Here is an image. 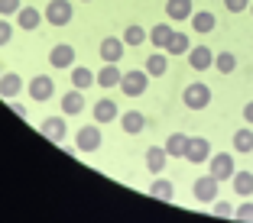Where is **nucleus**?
<instances>
[{
	"mask_svg": "<svg viewBox=\"0 0 253 223\" xmlns=\"http://www.w3.org/2000/svg\"><path fill=\"white\" fill-rule=\"evenodd\" d=\"M244 120H247V123H253V100H250V104H244Z\"/></svg>",
	"mask_w": 253,
	"mask_h": 223,
	"instance_id": "nucleus-38",
	"label": "nucleus"
},
{
	"mask_svg": "<svg viewBox=\"0 0 253 223\" xmlns=\"http://www.w3.org/2000/svg\"><path fill=\"white\" fill-rule=\"evenodd\" d=\"M146 42V30H143V26H136V23H130V26H126L124 30V45H143Z\"/></svg>",
	"mask_w": 253,
	"mask_h": 223,
	"instance_id": "nucleus-30",
	"label": "nucleus"
},
{
	"mask_svg": "<svg viewBox=\"0 0 253 223\" xmlns=\"http://www.w3.org/2000/svg\"><path fill=\"white\" fill-rule=\"evenodd\" d=\"M49 65H52V68H72L75 65V45H68V42L52 45V52H49Z\"/></svg>",
	"mask_w": 253,
	"mask_h": 223,
	"instance_id": "nucleus-15",
	"label": "nucleus"
},
{
	"mask_svg": "<svg viewBox=\"0 0 253 223\" xmlns=\"http://www.w3.org/2000/svg\"><path fill=\"white\" fill-rule=\"evenodd\" d=\"M224 10H231V13H244V10H250V0H224Z\"/></svg>",
	"mask_w": 253,
	"mask_h": 223,
	"instance_id": "nucleus-36",
	"label": "nucleus"
},
{
	"mask_svg": "<svg viewBox=\"0 0 253 223\" xmlns=\"http://www.w3.org/2000/svg\"><path fill=\"white\" fill-rule=\"evenodd\" d=\"M124 39H117V36H104L101 39V45H97V52H101V62H120L124 59Z\"/></svg>",
	"mask_w": 253,
	"mask_h": 223,
	"instance_id": "nucleus-13",
	"label": "nucleus"
},
{
	"mask_svg": "<svg viewBox=\"0 0 253 223\" xmlns=\"http://www.w3.org/2000/svg\"><path fill=\"white\" fill-rule=\"evenodd\" d=\"M82 3H88V0H82Z\"/></svg>",
	"mask_w": 253,
	"mask_h": 223,
	"instance_id": "nucleus-40",
	"label": "nucleus"
},
{
	"mask_svg": "<svg viewBox=\"0 0 253 223\" xmlns=\"http://www.w3.org/2000/svg\"><path fill=\"white\" fill-rule=\"evenodd\" d=\"M10 39H13V23L7 16H0V45H7Z\"/></svg>",
	"mask_w": 253,
	"mask_h": 223,
	"instance_id": "nucleus-32",
	"label": "nucleus"
},
{
	"mask_svg": "<svg viewBox=\"0 0 253 223\" xmlns=\"http://www.w3.org/2000/svg\"><path fill=\"white\" fill-rule=\"evenodd\" d=\"M214 68L221 74H231L234 68H237V55L234 52H214Z\"/></svg>",
	"mask_w": 253,
	"mask_h": 223,
	"instance_id": "nucleus-31",
	"label": "nucleus"
},
{
	"mask_svg": "<svg viewBox=\"0 0 253 223\" xmlns=\"http://www.w3.org/2000/svg\"><path fill=\"white\" fill-rule=\"evenodd\" d=\"M217 191H221V181H217L214 175H201V178H195V185H192L195 201H201V204L217 201Z\"/></svg>",
	"mask_w": 253,
	"mask_h": 223,
	"instance_id": "nucleus-5",
	"label": "nucleus"
},
{
	"mask_svg": "<svg viewBox=\"0 0 253 223\" xmlns=\"http://www.w3.org/2000/svg\"><path fill=\"white\" fill-rule=\"evenodd\" d=\"M143 71L149 74V78H163L166 71H169V55L163 52V49H156V52L146 59V65H143Z\"/></svg>",
	"mask_w": 253,
	"mask_h": 223,
	"instance_id": "nucleus-19",
	"label": "nucleus"
},
{
	"mask_svg": "<svg viewBox=\"0 0 253 223\" xmlns=\"http://www.w3.org/2000/svg\"><path fill=\"white\" fill-rule=\"evenodd\" d=\"M166 162H169V156H166L163 146H149L146 149V168L153 171V175H163V171H166Z\"/></svg>",
	"mask_w": 253,
	"mask_h": 223,
	"instance_id": "nucleus-22",
	"label": "nucleus"
},
{
	"mask_svg": "<svg viewBox=\"0 0 253 223\" xmlns=\"http://www.w3.org/2000/svg\"><path fill=\"white\" fill-rule=\"evenodd\" d=\"M185 146H188V136L185 133H172L169 139H166V156L169 159H185Z\"/></svg>",
	"mask_w": 253,
	"mask_h": 223,
	"instance_id": "nucleus-25",
	"label": "nucleus"
},
{
	"mask_svg": "<svg viewBox=\"0 0 253 223\" xmlns=\"http://www.w3.org/2000/svg\"><path fill=\"white\" fill-rule=\"evenodd\" d=\"M75 149L78 152H97L101 149V127L97 123H88L75 133Z\"/></svg>",
	"mask_w": 253,
	"mask_h": 223,
	"instance_id": "nucleus-7",
	"label": "nucleus"
},
{
	"mask_svg": "<svg viewBox=\"0 0 253 223\" xmlns=\"http://www.w3.org/2000/svg\"><path fill=\"white\" fill-rule=\"evenodd\" d=\"M117 88L124 91L126 97H143V94H146V88H149V74L143 71V68L124 71V74H120V84H117Z\"/></svg>",
	"mask_w": 253,
	"mask_h": 223,
	"instance_id": "nucleus-1",
	"label": "nucleus"
},
{
	"mask_svg": "<svg viewBox=\"0 0 253 223\" xmlns=\"http://www.w3.org/2000/svg\"><path fill=\"white\" fill-rule=\"evenodd\" d=\"M120 117V110H117V104H114L111 97H101L94 104V123L97 127H104V123H114V120Z\"/></svg>",
	"mask_w": 253,
	"mask_h": 223,
	"instance_id": "nucleus-16",
	"label": "nucleus"
},
{
	"mask_svg": "<svg viewBox=\"0 0 253 223\" xmlns=\"http://www.w3.org/2000/svg\"><path fill=\"white\" fill-rule=\"evenodd\" d=\"M234 152H240V156L253 152V129H237L234 133Z\"/></svg>",
	"mask_w": 253,
	"mask_h": 223,
	"instance_id": "nucleus-29",
	"label": "nucleus"
},
{
	"mask_svg": "<svg viewBox=\"0 0 253 223\" xmlns=\"http://www.w3.org/2000/svg\"><path fill=\"white\" fill-rule=\"evenodd\" d=\"M208 162H211L208 175H214L217 181H231V175L237 171V165H234V156H231V152H214V156H208Z\"/></svg>",
	"mask_w": 253,
	"mask_h": 223,
	"instance_id": "nucleus-6",
	"label": "nucleus"
},
{
	"mask_svg": "<svg viewBox=\"0 0 253 223\" xmlns=\"http://www.w3.org/2000/svg\"><path fill=\"white\" fill-rule=\"evenodd\" d=\"M10 104H13V113H16V117H30V113H26V107H23V104H16V97L10 100Z\"/></svg>",
	"mask_w": 253,
	"mask_h": 223,
	"instance_id": "nucleus-37",
	"label": "nucleus"
},
{
	"mask_svg": "<svg viewBox=\"0 0 253 223\" xmlns=\"http://www.w3.org/2000/svg\"><path fill=\"white\" fill-rule=\"evenodd\" d=\"M231 185L240 197H250L253 194V171H234L231 175Z\"/></svg>",
	"mask_w": 253,
	"mask_h": 223,
	"instance_id": "nucleus-27",
	"label": "nucleus"
},
{
	"mask_svg": "<svg viewBox=\"0 0 253 223\" xmlns=\"http://www.w3.org/2000/svg\"><path fill=\"white\" fill-rule=\"evenodd\" d=\"M250 13H253V3H250Z\"/></svg>",
	"mask_w": 253,
	"mask_h": 223,
	"instance_id": "nucleus-39",
	"label": "nucleus"
},
{
	"mask_svg": "<svg viewBox=\"0 0 253 223\" xmlns=\"http://www.w3.org/2000/svg\"><path fill=\"white\" fill-rule=\"evenodd\" d=\"M20 7H23L20 0H0V16H16Z\"/></svg>",
	"mask_w": 253,
	"mask_h": 223,
	"instance_id": "nucleus-35",
	"label": "nucleus"
},
{
	"mask_svg": "<svg viewBox=\"0 0 253 223\" xmlns=\"http://www.w3.org/2000/svg\"><path fill=\"white\" fill-rule=\"evenodd\" d=\"M84 107H88V100H84V91L72 88V91H65V94H62V113H65V117H82Z\"/></svg>",
	"mask_w": 253,
	"mask_h": 223,
	"instance_id": "nucleus-9",
	"label": "nucleus"
},
{
	"mask_svg": "<svg viewBox=\"0 0 253 223\" xmlns=\"http://www.w3.org/2000/svg\"><path fill=\"white\" fill-rule=\"evenodd\" d=\"M192 13H195L192 0H166V16H169V20L182 23V20H188Z\"/></svg>",
	"mask_w": 253,
	"mask_h": 223,
	"instance_id": "nucleus-20",
	"label": "nucleus"
},
{
	"mask_svg": "<svg viewBox=\"0 0 253 223\" xmlns=\"http://www.w3.org/2000/svg\"><path fill=\"white\" fill-rule=\"evenodd\" d=\"M211 156V142L201 139V136H188V146H185V162L192 165H205Z\"/></svg>",
	"mask_w": 253,
	"mask_h": 223,
	"instance_id": "nucleus-8",
	"label": "nucleus"
},
{
	"mask_svg": "<svg viewBox=\"0 0 253 223\" xmlns=\"http://www.w3.org/2000/svg\"><path fill=\"white\" fill-rule=\"evenodd\" d=\"M211 214L214 217H234V207L227 201H211Z\"/></svg>",
	"mask_w": 253,
	"mask_h": 223,
	"instance_id": "nucleus-33",
	"label": "nucleus"
},
{
	"mask_svg": "<svg viewBox=\"0 0 253 223\" xmlns=\"http://www.w3.org/2000/svg\"><path fill=\"white\" fill-rule=\"evenodd\" d=\"M39 133H42V139L55 142V146H62L68 136V123H65V113H59V117H45L42 123H39Z\"/></svg>",
	"mask_w": 253,
	"mask_h": 223,
	"instance_id": "nucleus-4",
	"label": "nucleus"
},
{
	"mask_svg": "<svg viewBox=\"0 0 253 223\" xmlns=\"http://www.w3.org/2000/svg\"><path fill=\"white\" fill-rule=\"evenodd\" d=\"M234 217H237V220H244V223H253V204L244 201L237 210H234Z\"/></svg>",
	"mask_w": 253,
	"mask_h": 223,
	"instance_id": "nucleus-34",
	"label": "nucleus"
},
{
	"mask_svg": "<svg viewBox=\"0 0 253 223\" xmlns=\"http://www.w3.org/2000/svg\"><path fill=\"white\" fill-rule=\"evenodd\" d=\"M75 16L72 10V0H49V7L42 10V20L45 23H52V26H68Z\"/></svg>",
	"mask_w": 253,
	"mask_h": 223,
	"instance_id": "nucleus-3",
	"label": "nucleus"
},
{
	"mask_svg": "<svg viewBox=\"0 0 253 223\" xmlns=\"http://www.w3.org/2000/svg\"><path fill=\"white\" fill-rule=\"evenodd\" d=\"M30 97L33 100H39V104H42V100H49V97L55 94V81L52 78H49V74H36V78H30Z\"/></svg>",
	"mask_w": 253,
	"mask_h": 223,
	"instance_id": "nucleus-10",
	"label": "nucleus"
},
{
	"mask_svg": "<svg viewBox=\"0 0 253 223\" xmlns=\"http://www.w3.org/2000/svg\"><path fill=\"white\" fill-rule=\"evenodd\" d=\"M120 74H124V71L117 68V62H104V68L94 71V84H97V88H117Z\"/></svg>",
	"mask_w": 253,
	"mask_h": 223,
	"instance_id": "nucleus-17",
	"label": "nucleus"
},
{
	"mask_svg": "<svg viewBox=\"0 0 253 223\" xmlns=\"http://www.w3.org/2000/svg\"><path fill=\"white\" fill-rule=\"evenodd\" d=\"M188 49H192V39H188L185 32H175V30H172L169 42L163 45V52H166V55H185Z\"/></svg>",
	"mask_w": 253,
	"mask_h": 223,
	"instance_id": "nucleus-23",
	"label": "nucleus"
},
{
	"mask_svg": "<svg viewBox=\"0 0 253 223\" xmlns=\"http://www.w3.org/2000/svg\"><path fill=\"white\" fill-rule=\"evenodd\" d=\"M149 194H153L156 201H172V197H175V188H172L169 178H159L156 175V181L149 185Z\"/></svg>",
	"mask_w": 253,
	"mask_h": 223,
	"instance_id": "nucleus-28",
	"label": "nucleus"
},
{
	"mask_svg": "<svg viewBox=\"0 0 253 223\" xmlns=\"http://www.w3.org/2000/svg\"><path fill=\"white\" fill-rule=\"evenodd\" d=\"M182 100L188 110H205V107H211V88L205 81H192L182 91Z\"/></svg>",
	"mask_w": 253,
	"mask_h": 223,
	"instance_id": "nucleus-2",
	"label": "nucleus"
},
{
	"mask_svg": "<svg viewBox=\"0 0 253 223\" xmlns=\"http://www.w3.org/2000/svg\"><path fill=\"white\" fill-rule=\"evenodd\" d=\"M16 23H20V30L33 32L39 23H42V10H36V7H20V10H16Z\"/></svg>",
	"mask_w": 253,
	"mask_h": 223,
	"instance_id": "nucleus-21",
	"label": "nucleus"
},
{
	"mask_svg": "<svg viewBox=\"0 0 253 223\" xmlns=\"http://www.w3.org/2000/svg\"><path fill=\"white\" fill-rule=\"evenodd\" d=\"M172 36V26L169 23H156L153 30H146V42H153V49H163Z\"/></svg>",
	"mask_w": 253,
	"mask_h": 223,
	"instance_id": "nucleus-26",
	"label": "nucleus"
},
{
	"mask_svg": "<svg viewBox=\"0 0 253 223\" xmlns=\"http://www.w3.org/2000/svg\"><path fill=\"white\" fill-rule=\"evenodd\" d=\"M20 91H26V84H23V78L16 71H3L0 74V97H3V100H13Z\"/></svg>",
	"mask_w": 253,
	"mask_h": 223,
	"instance_id": "nucleus-14",
	"label": "nucleus"
},
{
	"mask_svg": "<svg viewBox=\"0 0 253 223\" xmlns=\"http://www.w3.org/2000/svg\"><path fill=\"white\" fill-rule=\"evenodd\" d=\"M188 20H192V30L198 32V36H211V32L217 30V16L211 13V10H195Z\"/></svg>",
	"mask_w": 253,
	"mask_h": 223,
	"instance_id": "nucleus-12",
	"label": "nucleus"
},
{
	"mask_svg": "<svg viewBox=\"0 0 253 223\" xmlns=\"http://www.w3.org/2000/svg\"><path fill=\"white\" fill-rule=\"evenodd\" d=\"M72 88H78V91L94 88V71L84 65H72Z\"/></svg>",
	"mask_w": 253,
	"mask_h": 223,
	"instance_id": "nucleus-24",
	"label": "nucleus"
},
{
	"mask_svg": "<svg viewBox=\"0 0 253 223\" xmlns=\"http://www.w3.org/2000/svg\"><path fill=\"white\" fill-rule=\"evenodd\" d=\"M185 59H188V65L195 68V71H208L211 65H214V52H211L208 45H192L185 52Z\"/></svg>",
	"mask_w": 253,
	"mask_h": 223,
	"instance_id": "nucleus-11",
	"label": "nucleus"
},
{
	"mask_svg": "<svg viewBox=\"0 0 253 223\" xmlns=\"http://www.w3.org/2000/svg\"><path fill=\"white\" fill-rule=\"evenodd\" d=\"M117 120H120V127H124L126 136H136V133H143V129H146V113H140V110L120 113Z\"/></svg>",
	"mask_w": 253,
	"mask_h": 223,
	"instance_id": "nucleus-18",
	"label": "nucleus"
}]
</instances>
